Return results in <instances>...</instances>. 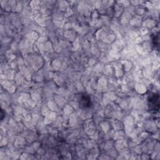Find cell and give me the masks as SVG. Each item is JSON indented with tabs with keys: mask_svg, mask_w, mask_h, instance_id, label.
<instances>
[{
	"mask_svg": "<svg viewBox=\"0 0 160 160\" xmlns=\"http://www.w3.org/2000/svg\"><path fill=\"white\" fill-rule=\"evenodd\" d=\"M80 101V105L84 107H87L90 106V97L84 94L83 95L80 96V99L79 100Z\"/></svg>",
	"mask_w": 160,
	"mask_h": 160,
	"instance_id": "1",
	"label": "cell"
}]
</instances>
